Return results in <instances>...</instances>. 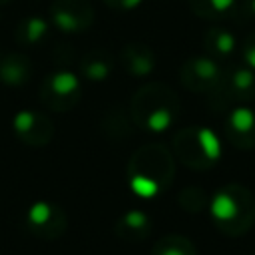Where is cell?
<instances>
[{
  "label": "cell",
  "instance_id": "6da1fadb",
  "mask_svg": "<svg viewBox=\"0 0 255 255\" xmlns=\"http://www.w3.org/2000/svg\"><path fill=\"white\" fill-rule=\"evenodd\" d=\"M175 159L173 153L161 143H145L137 147L126 167L128 185L143 199L161 195L173 181Z\"/></svg>",
  "mask_w": 255,
  "mask_h": 255
},
{
  "label": "cell",
  "instance_id": "7a4b0ae2",
  "mask_svg": "<svg viewBox=\"0 0 255 255\" xmlns=\"http://www.w3.org/2000/svg\"><path fill=\"white\" fill-rule=\"evenodd\" d=\"M181 102L175 90L163 82L143 84L129 102V116L135 128L151 133L169 129L179 118Z\"/></svg>",
  "mask_w": 255,
  "mask_h": 255
},
{
  "label": "cell",
  "instance_id": "3957f363",
  "mask_svg": "<svg viewBox=\"0 0 255 255\" xmlns=\"http://www.w3.org/2000/svg\"><path fill=\"white\" fill-rule=\"evenodd\" d=\"M209 215L213 225L229 235H245L255 223V195L241 183H225L209 197Z\"/></svg>",
  "mask_w": 255,
  "mask_h": 255
},
{
  "label": "cell",
  "instance_id": "277c9868",
  "mask_svg": "<svg viewBox=\"0 0 255 255\" xmlns=\"http://www.w3.org/2000/svg\"><path fill=\"white\" fill-rule=\"evenodd\" d=\"M173 155L189 169H211L221 157V139L215 131L203 126L181 128L171 139Z\"/></svg>",
  "mask_w": 255,
  "mask_h": 255
},
{
  "label": "cell",
  "instance_id": "5b68a950",
  "mask_svg": "<svg viewBox=\"0 0 255 255\" xmlns=\"http://www.w3.org/2000/svg\"><path fill=\"white\" fill-rule=\"evenodd\" d=\"M82 100V84L70 70H56L40 84V102L52 112H70Z\"/></svg>",
  "mask_w": 255,
  "mask_h": 255
},
{
  "label": "cell",
  "instance_id": "8992f818",
  "mask_svg": "<svg viewBox=\"0 0 255 255\" xmlns=\"http://www.w3.org/2000/svg\"><path fill=\"white\" fill-rule=\"evenodd\" d=\"M211 96L217 100V106H247L255 100V72L247 66L223 70L221 84Z\"/></svg>",
  "mask_w": 255,
  "mask_h": 255
},
{
  "label": "cell",
  "instance_id": "52a82bcc",
  "mask_svg": "<svg viewBox=\"0 0 255 255\" xmlns=\"http://www.w3.org/2000/svg\"><path fill=\"white\" fill-rule=\"evenodd\" d=\"M223 78V68L209 56H193L179 68V82L193 94H213Z\"/></svg>",
  "mask_w": 255,
  "mask_h": 255
},
{
  "label": "cell",
  "instance_id": "ba28073f",
  "mask_svg": "<svg viewBox=\"0 0 255 255\" xmlns=\"http://www.w3.org/2000/svg\"><path fill=\"white\" fill-rule=\"evenodd\" d=\"M26 227L32 235H36L40 239H46V241H54V239H58L66 233L68 215L58 203L42 199V201H36L28 207Z\"/></svg>",
  "mask_w": 255,
  "mask_h": 255
},
{
  "label": "cell",
  "instance_id": "9c48e42d",
  "mask_svg": "<svg viewBox=\"0 0 255 255\" xmlns=\"http://www.w3.org/2000/svg\"><path fill=\"white\" fill-rule=\"evenodd\" d=\"M50 22L66 34H82L94 24V6L90 0H52Z\"/></svg>",
  "mask_w": 255,
  "mask_h": 255
},
{
  "label": "cell",
  "instance_id": "30bf717a",
  "mask_svg": "<svg viewBox=\"0 0 255 255\" xmlns=\"http://www.w3.org/2000/svg\"><path fill=\"white\" fill-rule=\"evenodd\" d=\"M12 128L16 137L30 147H44L54 139V122L38 110H22L14 116Z\"/></svg>",
  "mask_w": 255,
  "mask_h": 255
},
{
  "label": "cell",
  "instance_id": "8fae6325",
  "mask_svg": "<svg viewBox=\"0 0 255 255\" xmlns=\"http://www.w3.org/2000/svg\"><path fill=\"white\" fill-rule=\"evenodd\" d=\"M223 135L235 149L255 147V110L249 106H235L225 116Z\"/></svg>",
  "mask_w": 255,
  "mask_h": 255
},
{
  "label": "cell",
  "instance_id": "7c38bea8",
  "mask_svg": "<svg viewBox=\"0 0 255 255\" xmlns=\"http://www.w3.org/2000/svg\"><path fill=\"white\" fill-rule=\"evenodd\" d=\"M122 68L133 78H145L155 70V52L143 42H129L120 52Z\"/></svg>",
  "mask_w": 255,
  "mask_h": 255
},
{
  "label": "cell",
  "instance_id": "4fadbf2b",
  "mask_svg": "<svg viewBox=\"0 0 255 255\" xmlns=\"http://www.w3.org/2000/svg\"><path fill=\"white\" fill-rule=\"evenodd\" d=\"M34 76L32 60L20 52L0 54V82L10 88L26 86Z\"/></svg>",
  "mask_w": 255,
  "mask_h": 255
},
{
  "label": "cell",
  "instance_id": "5bb4252c",
  "mask_svg": "<svg viewBox=\"0 0 255 255\" xmlns=\"http://www.w3.org/2000/svg\"><path fill=\"white\" fill-rule=\"evenodd\" d=\"M151 229H153V223L149 215L139 209H129L122 213L114 223V233L122 241H128V243H137V241L147 239Z\"/></svg>",
  "mask_w": 255,
  "mask_h": 255
},
{
  "label": "cell",
  "instance_id": "9a60e30c",
  "mask_svg": "<svg viewBox=\"0 0 255 255\" xmlns=\"http://www.w3.org/2000/svg\"><path fill=\"white\" fill-rule=\"evenodd\" d=\"M80 74L90 82H106L114 72V58L104 48H92L80 58Z\"/></svg>",
  "mask_w": 255,
  "mask_h": 255
},
{
  "label": "cell",
  "instance_id": "2e32d148",
  "mask_svg": "<svg viewBox=\"0 0 255 255\" xmlns=\"http://www.w3.org/2000/svg\"><path fill=\"white\" fill-rule=\"evenodd\" d=\"M201 44H203V50L205 54L215 60V62H223L227 58H231V54L235 52L237 48V42H235V36L225 30V28H209L203 38H201Z\"/></svg>",
  "mask_w": 255,
  "mask_h": 255
},
{
  "label": "cell",
  "instance_id": "e0dca14e",
  "mask_svg": "<svg viewBox=\"0 0 255 255\" xmlns=\"http://www.w3.org/2000/svg\"><path fill=\"white\" fill-rule=\"evenodd\" d=\"M50 34V20L42 16H26L18 22L14 40L24 48H36L40 46Z\"/></svg>",
  "mask_w": 255,
  "mask_h": 255
},
{
  "label": "cell",
  "instance_id": "ac0fdd59",
  "mask_svg": "<svg viewBox=\"0 0 255 255\" xmlns=\"http://www.w3.org/2000/svg\"><path fill=\"white\" fill-rule=\"evenodd\" d=\"M191 12L203 20H221L237 10V0H187Z\"/></svg>",
  "mask_w": 255,
  "mask_h": 255
},
{
  "label": "cell",
  "instance_id": "d6986e66",
  "mask_svg": "<svg viewBox=\"0 0 255 255\" xmlns=\"http://www.w3.org/2000/svg\"><path fill=\"white\" fill-rule=\"evenodd\" d=\"M151 255H197L191 239L179 233H167L159 237L151 249Z\"/></svg>",
  "mask_w": 255,
  "mask_h": 255
},
{
  "label": "cell",
  "instance_id": "ffe728a7",
  "mask_svg": "<svg viewBox=\"0 0 255 255\" xmlns=\"http://www.w3.org/2000/svg\"><path fill=\"white\" fill-rule=\"evenodd\" d=\"M102 131L110 137V139H124L128 135H131V128H129V120L126 118L124 112L120 110H110L106 114V118L102 120Z\"/></svg>",
  "mask_w": 255,
  "mask_h": 255
},
{
  "label": "cell",
  "instance_id": "44dd1931",
  "mask_svg": "<svg viewBox=\"0 0 255 255\" xmlns=\"http://www.w3.org/2000/svg\"><path fill=\"white\" fill-rule=\"evenodd\" d=\"M177 203L181 209L189 211V213H199L203 211L205 207H209V197L207 193L197 187V185H189V187H183L177 195Z\"/></svg>",
  "mask_w": 255,
  "mask_h": 255
},
{
  "label": "cell",
  "instance_id": "7402d4cb",
  "mask_svg": "<svg viewBox=\"0 0 255 255\" xmlns=\"http://www.w3.org/2000/svg\"><path fill=\"white\" fill-rule=\"evenodd\" d=\"M241 58H243L245 66L255 72V32L249 34L243 40V44H241Z\"/></svg>",
  "mask_w": 255,
  "mask_h": 255
},
{
  "label": "cell",
  "instance_id": "603a6c76",
  "mask_svg": "<svg viewBox=\"0 0 255 255\" xmlns=\"http://www.w3.org/2000/svg\"><path fill=\"white\" fill-rule=\"evenodd\" d=\"M104 4L112 10H118V12H128V10H133L141 4V0H104Z\"/></svg>",
  "mask_w": 255,
  "mask_h": 255
},
{
  "label": "cell",
  "instance_id": "cb8c5ba5",
  "mask_svg": "<svg viewBox=\"0 0 255 255\" xmlns=\"http://www.w3.org/2000/svg\"><path fill=\"white\" fill-rule=\"evenodd\" d=\"M237 14L245 18H255V0H237Z\"/></svg>",
  "mask_w": 255,
  "mask_h": 255
},
{
  "label": "cell",
  "instance_id": "d4e9b609",
  "mask_svg": "<svg viewBox=\"0 0 255 255\" xmlns=\"http://www.w3.org/2000/svg\"><path fill=\"white\" fill-rule=\"evenodd\" d=\"M10 2H14V0H0V8H2V6H8Z\"/></svg>",
  "mask_w": 255,
  "mask_h": 255
},
{
  "label": "cell",
  "instance_id": "484cf974",
  "mask_svg": "<svg viewBox=\"0 0 255 255\" xmlns=\"http://www.w3.org/2000/svg\"><path fill=\"white\" fill-rule=\"evenodd\" d=\"M251 255H255V251H253V253H251Z\"/></svg>",
  "mask_w": 255,
  "mask_h": 255
}]
</instances>
